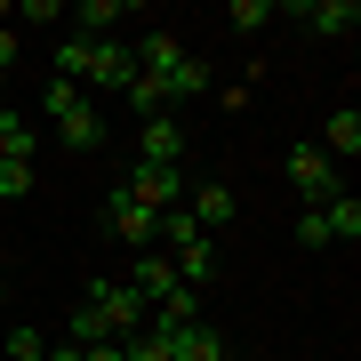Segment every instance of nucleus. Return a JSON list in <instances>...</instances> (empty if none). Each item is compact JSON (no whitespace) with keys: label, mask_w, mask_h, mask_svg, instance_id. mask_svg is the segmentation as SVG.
Segmentation results:
<instances>
[{"label":"nucleus","mask_w":361,"mask_h":361,"mask_svg":"<svg viewBox=\"0 0 361 361\" xmlns=\"http://www.w3.org/2000/svg\"><path fill=\"white\" fill-rule=\"evenodd\" d=\"M0 345H8V361H40V353H49V337H40V329H8Z\"/></svg>","instance_id":"nucleus-20"},{"label":"nucleus","mask_w":361,"mask_h":361,"mask_svg":"<svg viewBox=\"0 0 361 361\" xmlns=\"http://www.w3.org/2000/svg\"><path fill=\"white\" fill-rule=\"evenodd\" d=\"M0 89H8V73H0ZM0 104H8V97H0Z\"/></svg>","instance_id":"nucleus-27"},{"label":"nucleus","mask_w":361,"mask_h":361,"mask_svg":"<svg viewBox=\"0 0 361 361\" xmlns=\"http://www.w3.org/2000/svg\"><path fill=\"white\" fill-rule=\"evenodd\" d=\"M121 281H129V289H137V305H145V313H153V305H161V297H169V289H177V265H169V257H161V249H137V265H129V273H121Z\"/></svg>","instance_id":"nucleus-8"},{"label":"nucleus","mask_w":361,"mask_h":361,"mask_svg":"<svg viewBox=\"0 0 361 361\" xmlns=\"http://www.w3.org/2000/svg\"><path fill=\"white\" fill-rule=\"evenodd\" d=\"M177 153H185L177 113H145V129H137V161H145V169H177Z\"/></svg>","instance_id":"nucleus-6"},{"label":"nucleus","mask_w":361,"mask_h":361,"mask_svg":"<svg viewBox=\"0 0 361 361\" xmlns=\"http://www.w3.org/2000/svg\"><path fill=\"white\" fill-rule=\"evenodd\" d=\"M297 249H329V225H322V209H305V217H297Z\"/></svg>","instance_id":"nucleus-23"},{"label":"nucleus","mask_w":361,"mask_h":361,"mask_svg":"<svg viewBox=\"0 0 361 361\" xmlns=\"http://www.w3.org/2000/svg\"><path fill=\"white\" fill-rule=\"evenodd\" d=\"M121 193H129L137 209H153V217H169V209H185V193H193V185L177 177V169H129V185H121Z\"/></svg>","instance_id":"nucleus-4"},{"label":"nucleus","mask_w":361,"mask_h":361,"mask_svg":"<svg viewBox=\"0 0 361 361\" xmlns=\"http://www.w3.org/2000/svg\"><path fill=\"white\" fill-rule=\"evenodd\" d=\"M161 241H169V249H185V241H201V225L185 217V209H169V217H161Z\"/></svg>","instance_id":"nucleus-22"},{"label":"nucleus","mask_w":361,"mask_h":361,"mask_svg":"<svg viewBox=\"0 0 361 361\" xmlns=\"http://www.w3.org/2000/svg\"><path fill=\"white\" fill-rule=\"evenodd\" d=\"M169 265H177V281H185V289H201L209 273H217V241H209V233H201V241H185V249H169Z\"/></svg>","instance_id":"nucleus-12"},{"label":"nucleus","mask_w":361,"mask_h":361,"mask_svg":"<svg viewBox=\"0 0 361 361\" xmlns=\"http://www.w3.org/2000/svg\"><path fill=\"white\" fill-rule=\"evenodd\" d=\"M129 56H137V89H129L137 113H169V104H185V97H201V89H209V65L185 49L177 32H145Z\"/></svg>","instance_id":"nucleus-1"},{"label":"nucleus","mask_w":361,"mask_h":361,"mask_svg":"<svg viewBox=\"0 0 361 361\" xmlns=\"http://www.w3.org/2000/svg\"><path fill=\"white\" fill-rule=\"evenodd\" d=\"M185 217H193L209 241H217V225L233 217V193H225V185H193V193H185Z\"/></svg>","instance_id":"nucleus-11"},{"label":"nucleus","mask_w":361,"mask_h":361,"mask_svg":"<svg viewBox=\"0 0 361 361\" xmlns=\"http://www.w3.org/2000/svg\"><path fill=\"white\" fill-rule=\"evenodd\" d=\"M16 56H25V40H16L8 25H0V73H8V65H16Z\"/></svg>","instance_id":"nucleus-25"},{"label":"nucleus","mask_w":361,"mask_h":361,"mask_svg":"<svg viewBox=\"0 0 361 361\" xmlns=\"http://www.w3.org/2000/svg\"><path fill=\"white\" fill-rule=\"evenodd\" d=\"M297 25L322 32V40H345V32L361 25V8H353V0H305V8H297Z\"/></svg>","instance_id":"nucleus-9"},{"label":"nucleus","mask_w":361,"mask_h":361,"mask_svg":"<svg viewBox=\"0 0 361 361\" xmlns=\"http://www.w3.org/2000/svg\"><path fill=\"white\" fill-rule=\"evenodd\" d=\"M80 305H97V322L113 329V345L145 329V305H137V289H129V281H89V297H80Z\"/></svg>","instance_id":"nucleus-3"},{"label":"nucleus","mask_w":361,"mask_h":361,"mask_svg":"<svg viewBox=\"0 0 361 361\" xmlns=\"http://www.w3.org/2000/svg\"><path fill=\"white\" fill-rule=\"evenodd\" d=\"M322 153H329V161H353V153H361V113H353V104H337V113H329Z\"/></svg>","instance_id":"nucleus-13"},{"label":"nucleus","mask_w":361,"mask_h":361,"mask_svg":"<svg viewBox=\"0 0 361 361\" xmlns=\"http://www.w3.org/2000/svg\"><path fill=\"white\" fill-rule=\"evenodd\" d=\"M65 345H113V329L97 322V305H73V329H65Z\"/></svg>","instance_id":"nucleus-18"},{"label":"nucleus","mask_w":361,"mask_h":361,"mask_svg":"<svg viewBox=\"0 0 361 361\" xmlns=\"http://www.w3.org/2000/svg\"><path fill=\"white\" fill-rule=\"evenodd\" d=\"M0 297H8V281H0Z\"/></svg>","instance_id":"nucleus-28"},{"label":"nucleus","mask_w":361,"mask_h":361,"mask_svg":"<svg viewBox=\"0 0 361 361\" xmlns=\"http://www.w3.org/2000/svg\"><path fill=\"white\" fill-rule=\"evenodd\" d=\"M80 361H121V345H80Z\"/></svg>","instance_id":"nucleus-26"},{"label":"nucleus","mask_w":361,"mask_h":361,"mask_svg":"<svg viewBox=\"0 0 361 361\" xmlns=\"http://www.w3.org/2000/svg\"><path fill=\"white\" fill-rule=\"evenodd\" d=\"M16 193H32V161H0V201H16Z\"/></svg>","instance_id":"nucleus-21"},{"label":"nucleus","mask_w":361,"mask_h":361,"mask_svg":"<svg viewBox=\"0 0 361 361\" xmlns=\"http://www.w3.org/2000/svg\"><path fill=\"white\" fill-rule=\"evenodd\" d=\"M225 25H233V32H265V25H273V0H233Z\"/></svg>","instance_id":"nucleus-19"},{"label":"nucleus","mask_w":361,"mask_h":361,"mask_svg":"<svg viewBox=\"0 0 361 361\" xmlns=\"http://www.w3.org/2000/svg\"><path fill=\"white\" fill-rule=\"evenodd\" d=\"M0 161H32V121L16 104H0Z\"/></svg>","instance_id":"nucleus-14"},{"label":"nucleus","mask_w":361,"mask_h":361,"mask_svg":"<svg viewBox=\"0 0 361 361\" xmlns=\"http://www.w3.org/2000/svg\"><path fill=\"white\" fill-rule=\"evenodd\" d=\"M73 16H80V25H89V32H80V40H97L104 25H121V16H129V0H80Z\"/></svg>","instance_id":"nucleus-17"},{"label":"nucleus","mask_w":361,"mask_h":361,"mask_svg":"<svg viewBox=\"0 0 361 361\" xmlns=\"http://www.w3.org/2000/svg\"><path fill=\"white\" fill-rule=\"evenodd\" d=\"M289 185L305 193V209H329L337 193H345V185H337V161L322 153V145H297L289 153Z\"/></svg>","instance_id":"nucleus-2"},{"label":"nucleus","mask_w":361,"mask_h":361,"mask_svg":"<svg viewBox=\"0 0 361 361\" xmlns=\"http://www.w3.org/2000/svg\"><path fill=\"white\" fill-rule=\"evenodd\" d=\"M40 104H49V121H56L65 104H80V89H73V80H49V89H40Z\"/></svg>","instance_id":"nucleus-24"},{"label":"nucleus","mask_w":361,"mask_h":361,"mask_svg":"<svg viewBox=\"0 0 361 361\" xmlns=\"http://www.w3.org/2000/svg\"><path fill=\"white\" fill-rule=\"evenodd\" d=\"M177 361H225V337L209 329V322H193V329L177 337Z\"/></svg>","instance_id":"nucleus-16"},{"label":"nucleus","mask_w":361,"mask_h":361,"mask_svg":"<svg viewBox=\"0 0 361 361\" xmlns=\"http://www.w3.org/2000/svg\"><path fill=\"white\" fill-rule=\"evenodd\" d=\"M40 361H49V353H40Z\"/></svg>","instance_id":"nucleus-29"},{"label":"nucleus","mask_w":361,"mask_h":361,"mask_svg":"<svg viewBox=\"0 0 361 361\" xmlns=\"http://www.w3.org/2000/svg\"><path fill=\"white\" fill-rule=\"evenodd\" d=\"M322 225H329V241H345V249H353V241H361V201H353V193H337V201L322 209Z\"/></svg>","instance_id":"nucleus-15"},{"label":"nucleus","mask_w":361,"mask_h":361,"mask_svg":"<svg viewBox=\"0 0 361 361\" xmlns=\"http://www.w3.org/2000/svg\"><path fill=\"white\" fill-rule=\"evenodd\" d=\"M56 137H65L73 153H97V145H104V113L80 97V104H65V113H56Z\"/></svg>","instance_id":"nucleus-10"},{"label":"nucleus","mask_w":361,"mask_h":361,"mask_svg":"<svg viewBox=\"0 0 361 361\" xmlns=\"http://www.w3.org/2000/svg\"><path fill=\"white\" fill-rule=\"evenodd\" d=\"M104 225H113L129 249H153V241H161V217H153V209H137L121 185H113V201H104Z\"/></svg>","instance_id":"nucleus-7"},{"label":"nucleus","mask_w":361,"mask_h":361,"mask_svg":"<svg viewBox=\"0 0 361 361\" xmlns=\"http://www.w3.org/2000/svg\"><path fill=\"white\" fill-rule=\"evenodd\" d=\"M80 80H89V89H121V97H129V89H137V56L121 49V40H89V73H80Z\"/></svg>","instance_id":"nucleus-5"}]
</instances>
